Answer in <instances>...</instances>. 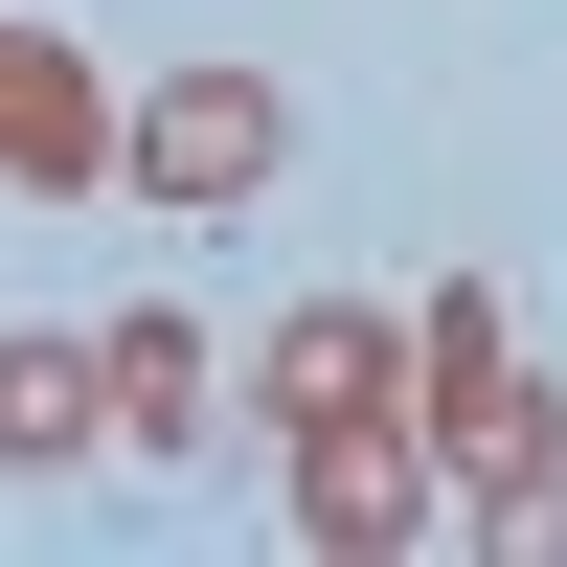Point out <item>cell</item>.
Listing matches in <instances>:
<instances>
[{
  "label": "cell",
  "mask_w": 567,
  "mask_h": 567,
  "mask_svg": "<svg viewBox=\"0 0 567 567\" xmlns=\"http://www.w3.org/2000/svg\"><path fill=\"white\" fill-rule=\"evenodd\" d=\"M0 182H23V205H91V182H114V91L45 23H0Z\"/></svg>",
  "instance_id": "obj_3"
},
{
  "label": "cell",
  "mask_w": 567,
  "mask_h": 567,
  "mask_svg": "<svg viewBox=\"0 0 567 567\" xmlns=\"http://www.w3.org/2000/svg\"><path fill=\"white\" fill-rule=\"evenodd\" d=\"M0 454H23V477L114 454V386H91V341H0Z\"/></svg>",
  "instance_id": "obj_6"
},
{
  "label": "cell",
  "mask_w": 567,
  "mask_h": 567,
  "mask_svg": "<svg viewBox=\"0 0 567 567\" xmlns=\"http://www.w3.org/2000/svg\"><path fill=\"white\" fill-rule=\"evenodd\" d=\"M91 386H114L136 454H182V432H205V318H114V341H91Z\"/></svg>",
  "instance_id": "obj_7"
},
{
  "label": "cell",
  "mask_w": 567,
  "mask_h": 567,
  "mask_svg": "<svg viewBox=\"0 0 567 567\" xmlns=\"http://www.w3.org/2000/svg\"><path fill=\"white\" fill-rule=\"evenodd\" d=\"M409 432H432V499H477L499 545L545 523V477H567V409H545V363L499 341V296L454 272V296H409Z\"/></svg>",
  "instance_id": "obj_1"
},
{
  "label": "cell",
  "mask_w": 567,
  "mask_h": 567,
  "mask_svg": "<svg viewBox=\"0 0 567 567\" xmlns=\"http://www.w3.org/2000/svg\"><path fill=\"white\" fill-rule=\"evenodd\" d=\"M363 409H409V318H272V432H363Z\"/></svg>",
  "instance_id": "obj_5"
},
{
  "label": "cell",
  "mask_w": 567,
  "mask_h": 567,
  "mask_svg": "<svg viewBox=\"0 0 567 567\" xmlns=\"http://www.w3.org/2000/svg\"><path fill=\"white\" fill-rule=\"evenodd\" d=\"M432 523V432L363 409V432H296V545H409Z\"/></svg>",
  "instance_id": "obj_4"
},
{
  "label": "cell",
  "mask_w": 567,
  "mask_h": 567,
  "mask_svg": "<svg viewBox=\"0 0 567 567\" xmlns=\"http://www.w3.org/2000/svg\"><path fill=\"white\" fill-rule=\"evenodd\" d=\"M272 159H296V91H272V69L114 91V182H159V205H272Z\"/></svg>",
  "instance_id": "obj_2"
}]
</instances>
